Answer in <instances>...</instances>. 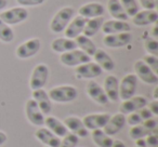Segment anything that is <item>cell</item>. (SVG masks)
Returning a JSON list of instances; mask_svg holds the SVG:
<instances>
[{"instance_id":"6da1fadb","label":"cell","mask_w":158,"mask_h":147,"mask_svg":"<svg viewBox=\"0 0 158 147\" xmlns=\"http://www.w3.org/2000/svg\"><path fill=\"white\" fill-rule=\"evenodd\" d=\"M50 100L55 103H70L74 102L78 96V90L74 86L64 84V86H57L50 89L48 92Z\"/></svg>"},{"instance_id":"7a4b0ae2","label":"cell","mask_w":158,"mask_h":147,"mask_svg":"<svg viewBox=\"0 0 158 147\" xmlns=\"http://www.w3.org/2000/svg\"><path fill=\"white\" fill-rule=\"evenodd\" d=\"M75 16V9L72 7H64L60 9L50 22V29L54 34H61L65 31L67 25Z\"/></svg>"},{"instance_id":"3957f363","label":"cell","mask_w":158,"mask_h":147,"mask_svg":"<svg viewBox=\"0 0 158 147\" xmlns=\"http://www.w3.org/2000/svg\"><path fill=\"white\" fill-rule=\"evenodd\" d=\"M49 79V67L44 63L37 64L31 71L29 79V88L31 91L44 89Z\"/></svg>"},{"instance_id":"277c9868","label":"cell","mask_w":158,"mask_h":147,"mask_svg":"<svg viewBox=\"0 0 158 147\" xmlns=\"http://www.w3.org/2000/svg\"><path fill=\"white\" fill-rule=\"evenodd\" d=\"M29 16V13L24 7H14L9 10H5L0 13V20L6 24L16 25L26 21Z\"/></svg>"},{"instance_id":"5b68a950","label":"cell","mask_w":158,"mask_h":147,"mask_svg":"<svg viewBox=\"0 0 158 147\" xmlns=\"http://www.w3.org/2000/svg\"><path fill=\"white\" fill-rule=\"evenodd\" d=\"M90 61L91 56H89L88 54H86L79 49H75V50L62 53L60 55V62L67 67H77V66L88 63Z\"/></svg>"},{"instance_id":"8992f818","label":"cell","mask_w":158,"mask_h":147,"mask_svg":"<svg viewBox=\"0 0 158 147\" xmlns=\"http://www.w3.org/2000/svg\"><path fill=\"white\" fill-rule=\"evenodd\" d=\"M134 75L138 79L143 81L146 84H158V76L157 74L153 71L142 59H138L133 64Z\"/></svg>"},{"instance_id":"52a82bcc","label":"cell","mask_w":158,"mask_h":147,"mask_svg":"<svg viewBox=\"0 0 158 147\" xmlns=\"http://www.w3.org/2000/svg\"><path fill=\"white\" fill-rule=\"evenodd\" d=\"M40 48H41V41L39 38H31L21 43L16 48L15 55L21 59H31L39 52Z\"/></svg>"},{"instance_id":"ba28073f","label":"cell","mask_w":158,"mask_h":147,"mask_svg":"<svg viewBox=\"0 0 158 147\" xmlns=\"http://www.w3.org/2000/svg\"><path fill=\"white\" fill-rule=\"evenodd\" d=\"M138 88V78L134 74H127L119 82V99L121 101L130 99L135 95Z\"/></svg>"},{"instance_id":"9c48e42d","label":"cell","mask_w":158,"mask_h":147,"mask_svg":"<svg viewBox=\"0 0 158 147\" xmlns=\"http://www.w3.org/2000/svg\"><path fill=\"white\" fill-rule=\"evenodd\" d=\"M103 70L99 65L94 62H88V63L81 64L75 68V76L77 79H94L102 75Z\"/></svg>"},{"instance_id":"30bf717a","label":"cell","mask_w":158,"mask_h":147,"mask_svg":"<svg viewBox=\"0 0 158 147\" xmlns=\"http://www.w3.org/2000/svg\"><path fill=\"white\" fill-rule=\"evenodd\" d=\"M25 115H26L27 120L35 127H42L44 125L46 117L33 99L27 100L26 104H25Z\"/></svg>"},{"instance_id":"8fae6325","label":"cell","mask_w":158,"mask_h":147,"mask_svg":"<svg viewBox=\"0 0 158 147\" xmlns=\"http://www.w3.org/2000/svg\"><path fill=\"white\" fill-rule=\"evenodd\" d=\"M110 117V115L108 114V112L89 114V115H86L81 120L88 131H93V130L103 129L106 123H107Z\"/></svg>"},{"instance_id":"7c38bea8","label":"cell","mask_w":158,"mask_h":147,"mask_svg":"<svg viewBox=\"0 0 158 147\" xmlns=\"http://www.w3.org/2000/svg\"><path fill=\"white\" fill-rule=\"evenodd\" d=\"M132 41L131 33H119L113 35H105L103 38V44L110 49L123 48Z\"/></svg>"},{"instance_id":"4fadbf2b","label":"cell","mask_w":158,"mask_h":147,"mask_svg":"<svg viewBox=\"0 0 158 147\" xmlns=\"http://www.w3.org/2000/svg\"><path fill=\"white\" fill-rule=\"evenodd\" d=\"M147 99L142 95H133L130 99L123 101V103L119 106V112L123 115H128L134 112L141 108L145 107L147 105Z\"/></svg>"},{"instance_id":"5bb4252c","label":"cell","mask_w":158,"mask_h":147,"mask_svg":"<svg viewBox=\"0 0 158 147\" xmlns=\"http://www.w3.org/2000/svg\"><path fill=\"white\" fill-rule=\"evenodd\" d=\"M101 31H103L104 35H113V34H119V33H130L131 31V26L126 21L108 20V21H104Z\"/></svg>"},{"instance_id":"9a60e30c","label":"cell","mask_w":158,"mask_h":147,"mask_svg":"<svg viewBox=\"0 0 158 147\" xmlns=\"http://www.w3.org/2000/svg\"><path fill=\"white\" fill-rule=\"evenodd\" d=\"M87 94L89 95L93 102H95L99 105H106L108 103V99L105 94L103 87H101L97 81L94 80H89L88 84H87Z\"/></svg>"},{"instance_id":"2e32d148","label":"cell","mask_w":158,"mask_h":147,"mask_svg":"<svg viewBox=\"0 0 158 147\" xmlns=\"http://www.w3.org/2000/svg\"><path fill=\"white\" fill-rule=\"evenodd\" d=\"M64 125L67 128L68 131H70V133L75 134L78 137L85 138L88 136L89 131L87 130V128L85 127L84 122L80 118L76 116H68L64 119Z\"/></svg>"},{"instance_id":"e0dca14e","label":"cell","mask_w":158,"mask_h":147,"mask_svg":"<svg viewBox=\"0 0 158 147\" xmlns=\"http://www.w3.org/2000/svg\"><path fill=\"white\" fill-rule=\"evenodd\" d=\"M86 22L87 18H82V16H74L72 18V21L69 22V24L67 25V27L65 28V31H63L64 36L66 38H69V39H75L76 37H78L79 35L82 34Z\"/></svg>"},{"instance_id":"ac0fdd59","label":"cell","mask_w":158,"mask_h":147,"mask_svg":"<svg viewBox=\"0 0 158 147\" xmlns=\"http://www.w3.org/2000/svg\"><path fill=\"white\" fill-rule=\"evenodd\" d=\"M105 13V8L102 3L100 2H89L85 3L78 10V15L82 16V18H99V16H103Z\"/></svg>"},{"instance_id":"d6986e66","label":"cell","mask_w":158,"mask_h":147,"mask_svg":"<svg viewBox=\"0 0 158 147\" xmlns=\"http://www.w3.org/2000/svg\"><path fill=\"white\" fill-rule=\"evenodd\" d=\"M125 125H126V115L118 112V114H115L110 117L107 123L103 128V131L107 135L113 136L118 133V132H120L121 129Z\"/></svg>"},{"instance_id":"ffe728a7","label":"cell","mask_w":158,"mask_h":147,"mask_svg":"<svg viewBox=\"0 0 158 147\" xmlns=\"http://www.w3.org/2000/svg\"><path fill=\"white\" fill-rule=\"evenodd\" d=\"M33 100L37 103L39 109L42 112L44 115H49L52 112V101L48 95V92L44 89H38L34 90L31 93Z\"/></svg>"},{"instance_id":"44dd1931","label":"cell","mask_w":158,"mask_h":147,"mask_svg":"<svg viewBox=\"0 0 158 147\" xmlns=\"http://www.w3.org/2000/svg\"><path fill=\"white\" fill-rule=\"evenodd\" d=\"M158 21V13L156 10H143L139 11L134 16H132V23L135 26H148L155 24Z\"/></svg>"},{"instance_id":"7402d4cb","label":"cell","mask_w":158,"mask_h":147,"mask_svg":"<svg viewBox=\"0 0 158 147\" xmlns=\"http://www.w3.org/2000/svg\"><path fill=\"white\" fill-rule=\"evenodd\" d=\"M103 89L110 102H117L119 100V80L116 76L108 75L104 80Z\"/></svg>"},{"instance_id":"603a6c76","label":"cell","mask_w":158,"mask_h":147,"mask_svg":"<svg viewBox=\"0 0 158 147\" xmlns=\"http://www.w3.org/2000/svg\"><path fill=\"white\" fill-rule=\"evenodd\" d=\"M35 136L40 143L47 147H59L61 138L57 137L48 128H39L35 132Z\"/></svg>"},{"instance_id":"cb8c5ba5","label":"cell","mask_w":158,"mask_h":147,"mask_svg":"<svg viewBox=\"0 0 158 147\" xmlns=\"http://www.w3.org/2000/svg\"><path fill=\"white\" fill-rule=\"evenodd\" d=\"M93 59L94 63H97L98 65L101 67L102 70L105 71H112L115 69L116 65H115L114 59L110 57V55L108 54L106 51H104L103 49H97V51L93 54Z\"/></svg>"},{"instance_id":"d4e9b609","label":"cell","mask_w":158,"mask_h":147,"mask_svg":"<svg viewBox=\"0 0 158 147\" xmlns=\"http://www.w3.org/2000/svg\"><path fill=\"white\" fill-rule=\"evenodd\" d=\"M44 125L46 127L50 130L52 133H54L57 137H64L66 134L68 133L67 128L65 127L63 121H61L60 119H57L56 117L53 116H48L44 118Z\"/></svg>"},{"instance_id":"484cf974","label":"cell","mask_w":158,"mask_h":147,"mask_svg":"<svg viewBox=\"0 0 158 147\" xmlns=\"http://www.w3.org/2000/svg\"><path fill=\"white\" fill-rule=\"evenodd\" d=\"M51 49L54 52L62 54V53H65L68 52V51L77 49V44L74 39L62 37V38H56V39H54L51 42Z\"/></svg>"},{"instance_id":"4316f807","label":"cell","mask_w":158,"mask_h":147,"mask_svg":"<svg viewBox=\"0 0 158 147\" xmlns=\"http://www.w3.org/2000/svg\"><path fill=\"white\" fill-rule=\"evenodd\" d=\"M107 11L110 15L114 20H120L127 22L129 20V16L127 15L126 11L123 10L119 0H108L107 1Z\"/></svg>"},{"instance_id":"83f0119b","label":"cell","mask_w":158,"mask_h":147,"mask_svg":"<svg viewBox=\"0 0 158 147\" xmlns=\"http://www.w3.org/2000/svg\"><path fill=\"white\" fill-rule=\"evenodd\" d=\"M75 42L77 44V49L81 50L82 52H85L86 54H88L89 56H93L94 52L97 51V46L94 44V42L91 40V38L87 37L85 35H79L78 37L75 38Z\"/></svg>"},{"instance_id":"f1b7e54d","label":"cell","mask_w":158,"mask_h":147,"mask_svg":"<svg viewBox=\"0 0 158 147\" xmlns=\"http://www.w3.org/2000/svg\"><path fill=\"white\" fill-rule=\"evenodd\" d=\"M103 23H104L103 16H99V18H93L87 20L84 31H82V35L87 36V37H89V38L95 36L101 31Z\"/></svg>"},{"instance_id":"f546056e","label":"cell","mask_w":158,"mask_h":147,"mask_svg":"<svg viewBox=\"0 0 158 147\" xmlns=\"http://www.w3.org/2000/svg\"><path fill=\"white\" fill-rule=\"evenodd\" d=\"M91 138L98 147H112L113 142H114L112 136L107 135L103 131V129L91 131Z\"/></svg>"},{"instance_id":"4dcf8cb0","label":"cell","mask_w":158,"mask_h":147,"mask_svg":"<svg viewBox=\"0 0 158 147\" xmlns=\"http://www.w3.org/2000/svg\"><path fill=\"white\" fill-rule=\"evenodd\" d=\"M14 40V31L10 25L0 20V41L10 43Z\"/></svg>"},{"instance_id":"1f68e13d","label":"cell","mask_w":158,"mask_h":147,"mask_svg":"<svg viewBox=\"0 0 158 147\" xmlns=\"http://www.w3.org/2000/svg\"><path fill=\"white\" fill-rule=\"evenodd\" d=\"M149 133H152V131L147 129L146 127H144L142 123L138 125H133L129 130V135L133 141L138 140V138H145V136H147Z\"/></svg>"},{"instance_id":"d6a6232c","label":"cell","mask_w":158,"mask_h":147,"mask_svg":"<svg viewBox=\"0 0 158 147\" xmlns=\"http://www.w3.org/2000/svg\"><path fill=\"white\" fill-rule=\"evenodd\" d=\"M119 1H120L123 10L126 11V13H127V15L129 18L134 16L140 11L139 3L136 2V0H119Z\"/></svg>"},{"instance_id":"836d02e7","label":"cell","mask_w":158,"mask_h":147,"mask_svg":"<svg viewBox=\"0 0 158 147\" xmlns=\"http://www.w3.org/2000/svg\"><path fill=\"white\" fill-rule=\"evenodd\" d=\"M144 48L146 50L147 54L156 55L158 56V40L148 37L144 41Z\"/></svg>"},{"instance_id":"e575fe53","label":"cell","mask_w":158,"mask_h":147,"mask_svg":"<svg viewBox=\"0 0 158 147\" xmlns=\"http://www.w3.org/2000/svg\"><path fill=\"white\" fill-rule=\"evenodd\" d=\"M78 143H79L78 136L73 133H67L63 137V140H61L59 147H77Z\"/></svg>"},{"instance_id":"d590c367","label":"cell","mask_w":158,"mask_h":147,"mask_svg":"<svg viewBox=\"0 0 158 147\" xmlns=\"http://www.w3.org/2000/svg\"><path fill=\"white\" fill-rule=\"evenodd\" d=\"M142 61L153 70L155 74L158 72V56L152 54H146L143 56Z\"/></svg>"},{"instance_id":"8d00e7d4","label":"cell","mask_w":158,"mask_h":147,"mask_svg":"<svg viewBox=\"0 0 158 147\" xmlns=\"http://www.w3.org/2000/svg\"><path fill=\"white\" fill-rule=\"evenodd\" d=\"M143 122V119L141 117V115L139 114V112H131V114H128V117H126V123L130 125V127H133V125H141Z\"/></svg>"},{"instance_id":"74e56055","label":"cell","mask_w":158,"mask_h":147,"mask_svg":"<svg viewBox=\"0 0 158 147\" xmlns=\"http://www.w3.org/2000/svg\"><path fill=\"white\" fill-rule=\"evenodd\" d=\"M146 147H157L158 146V129L152 131L147 136H145Z\"/></svg>"},{"instance_id":"f35d334b","label":"cell","mask_w":158,"mask_h":147,"mask_svg":"<svg viewBox=\"0 0 158 147\" xmlns=\"http://www.w3.org/2000/svg\"><path fill=\"white\" fill-rule=\"evenodd\" d=\"M44 1L46 0H16L20 7H36L42 5Z\"/></svg>"},{"instance_id":"ab89813d","label":"cell","mask_w":158,"mask_h":147,"mask_svg":"<svg viewBox=\"0 0 158 147\" xmlns=\"http://www.w3.org/2000/svg\"><path fill=\"white\" fill-rule=\"evenodd\" d=\"M144 10H156L158 7V0H139Z\"/></svg>"},{"instance_id":"60d3db41","label":"cell","mask_w":158,"mask_h":147,"mask_svg":"<svg viewBox=\"0 0 158 147\" xmlns=\"http://www.w3.org/2000/svg\"><path fill=\"white\" fill-rule=\"evenodd\" d=\"M142 125H144V127H146L148 130H151V131H153V130L157 129V125H158V122L156 119H154L153 117L149 119H146V120H144L142 122Z\"/></svg>"},{"instance_id":"b9f144b4","label":"cell","mask_w":158,"mask_h":147,"mask_svg":"<svg viewBox=\"0 0 158 147\" xmlns=\"http://www.w3.org/2000/svg\"><path fill=\"white\" fill-rule=\"evenodd\" d=\"M147 108L149 109V112L153 114V116H157L158 115V100H154V101L147 103Z\"/></svg>"},{"instance_id":"7bdbcfd3","label":"cell","mask_w":158,"mask_h":147,"mask_svg":"<svg viewBox=\"0 0 158 147\" xmlns=\"http://www.w3.org/2000/svg\"><path fill=\"white\" fill-rule=\"evenodd\" d=\"M7 140H8V136H7V134H6V132L0 131V147L6 144Z\"/></svg>"},{"instance_id":"ee69618b","label":"cell","mask_w":158,"mask_h":147,"mask_svg":"<svg viewBox=\"0 0 158 147\" xmlns=\"http://www.w3.org/2000/svg\"><path fill=\"white\" fill-rule=\"evenodd\" d=\"M112 147H127V146H126V144L121 140H114Z\"/></svg>"},{"instance_id":"f6af8a7d","label":"cell","mask_w":158,"mask_h":147,"mask_svg":"<svg viewBox=\"0 0 158 147\" xmlns=\"http://www.w3.org/2000/svg\"><path fill=\"white\" fill-rule=\"evenodd\" d=\"M134 142H135V146H139V147H146L145 138H138V140H135Z\"/></svg>"},{"instance_id":"bcb514c9","label":"cell","mask_w":158,"mask_h":147,"mask_svg":"<svg viewBox=\"0 0 158 147\" xmlns=\"http://www.w3.org/2000/svg\"><path fill=\"white\" fill-rule=\"evenodd\" d=\"M157 29H158L157 23H155V25H154L153 29H152V36H153L152 38H154V39H157V38H158V31H157Z\"/></svg>"},{"instance_id":"7dc6e473","label":"cell","mask_w":158,"mask_h":147,"mask_svg":"<svg viewBox=\"0 0 158 147\" xmlns=\"http://www.w3.org/2000/svg\"><path fill=\"white\" fill-rule=\"evenodd\" d=\"M8 6V0H0V11H2L7 8Z\"/></svg>"},{"instance_id":"c3c4849f","label":"cell","mask_w":158,"mask_h":147,"mask_svg":"<svg viewBox=\"0 0 158 147\" xmlns=\"http://www.w3.org/2000/svg\"><path fill=\"white\" fill-rule=\"evenodd\" d=\"M153 97H154V100H158V87H156V88L154 89Z\"/></svg>"},{"instance_id":"681fc988","label":"cell","mask_w":158,"mask_h":147,"mask_svg":"<svg viewBox=\"0 0 158 147\" xmlns=\"http://www.w3.org/2000/svg\"><path fill=\"white\" fill-rule=\"evenodd\" d=\"M134 147H139V146H135V145H134Z\"/></svg>"},{"instance_id":"f907efd6","label":"cell","mask_w":158,"mask_h":147,"mask_svg":"<svg viewBox=\"0 0 158 147\" xmlns=\"http://www.w3.org/2000/svg\"><path fill=\"white\" fill-rule=\"evenodd\" d=\"M44 147H47V146H44Z\"/></svg>"}]
</instances>
